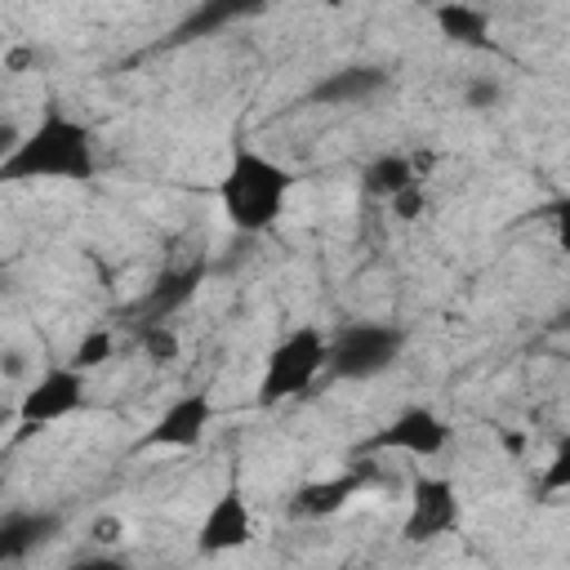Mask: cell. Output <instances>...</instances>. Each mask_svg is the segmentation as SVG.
I'll use <instances>...</instances> for the list:
<instances>
[{"label": "cell", "instance_id": "cell-2", "mask_svg": "<svg viewBox=\"0 0 570 570\" xmlns=\"http://www.w3.org/2000/svg\"><path fill=\"white\" fill-rule=\"evenodd\" d=\"M289 191H294V169L281 165L276 156L240 142L218 178V209L227 218L232 232H245V236H258V232H272L289 205Z\"/></svg>", "mask_w": 570, "mask_h": 570}, {"label": "cell", "instance_id": "cell-23", "mask_svg": "<svg viewBox=\"0 0 570 570\" xmlns=\"http://www.w3.org/2000/svg\"><path fill=\"white\" fill-rule=\"evenodd\" d=\"M494 98H499V85H468V107L472 111H485Z\"/></svg>", "mask_w": 570, "mask_h": 570}, {"label": "cell", "instance_id": "cell-4", "mask_svg": "<svg viewBox=\"0 0 570 570\" xmlns=\"http://www.w3.org/2000/svg\"><path fill=\"white\" fill-rule=\"evenodd\" d=\"M405 330L392 321H347L330 338V374L347 383H370L405 356Z\"/></svg>", "mask_w": 570, "mask_h": 570}, {"label": "cell", "instance_id": "cell-10", "mask_svg": "<svg viewBox=\"0 0 570 570\" xmlns=\"http://www.w3.org/2000/svg\"><path fill=\"white\" fill-rule=\"evenodd\" d=\"M374 468L361 463V468H347V472H334V476H316V481H303L294 494H289V517L298 521H325L334 512H343L352 499L365 494Z\"/></svg>", "mask_w": 570, "mask_h": 570}, {"label": "cell", "instance_id": "cell-16", "mask_svg": "<svg viewBox=\"0 0 570 570\" xmlns=\"http://www.w3.org/2000/svg\"><path fill=\"white\" fill-rule=\"evenodd\" d=\"M116 356V334L107 330V325H94V330H85L80 334V343H76V352H71V365L76 370H98L102 361H111Z\"/></svg>", "mask_w": 570, "mask_h": 570}, {"label": "cell", "instance_id": "cell-1", "mask_svg": "<svg viewBox=\"0 0 570 570\" xmlns=\"http://www.w3.org/2000/svg\"><path fill=\"white\" fill-rule=\"evenodd\" d=\"M98 174V134L62 102H45L40 120L0 156L4 183H89Z\"/></svg>", "mask_w": 570, "mask_h": 570}, {"label": "cell", "instance_id": "cell-9", "mask_svg": "<svg viewBox=\"0 0 570 570\" xmlns=\"http://www.w3.org/2000/svg\"><path fill=\"white\" fill-rule=\"evenodd\" d=\"M254 543V508L240 494V485H227L196 525V552L200 557H227Z\"/></svg>", "mask_w": 570, "mask_h": 570}, {"label": "cell", "instance_id": "cell-19", "mask_svg": "<svg viewBox=\"0 0 570 570\" xmlns=\"http://www.w3.org/2000/svg\"><path fill=\"white\" fill-rule=\"evenodd\" d=\"M387 209H392V214H396L401 223H414V218H419V214L428 209V187L419 183V187H410V191H401V196H396V200H392Z\"/></svg>", "mask_w": 570, "mask_h": 570}, {"label": "cell", "instance_id": "cell-13", "mask_svg": "<svg viewBox=\"0 0 570 570\" xmlns=\"http://www.w3.org/2000/svg\"><path fill=\"white\" fill-rule=\"evenodd\" d=\"M58 512H45V508H13L0 517V561H22L27 552L45 548L53 534H58Z\"/></svg>", "mask_w": 570, "mask_h": 570}, {"label": "cell", "instance_id": "cell-7", "mask_svg": "<svg viewBox=\"0 0 570 570\" xmlns=\"http://www.w3.org/2000/svg\"><path fill=\"white\" fill-rule=\"evenodd\" d=\"M454 428L445 414H436L432 405H405L401 414H392L365 445L370 450H392V454H410V459H436L445 454Z\"/></svg>", "mask_w": 570, "mask_h": 570}, {"label": "cell", "instance_id": "cell-14", "mask_svg": "<svg viewBox=\"0 0 570 570\" xmlns=\"http://www.w3.org/2000/svg\"><path fill=\"white\" fill-rule=\"evenodd\" d=\"M200 281H205V263H183V267L160 272V281L147 289V303H142V316H147V321H142V325L169 321L178 307H187V303L196 298Z\"/></svg>", "mask_w": 570, "mask_h": 570}, {"label": "cell", "instance_id": "cell-5", "mask_svg": "<svg viewBox=\"0 0 570 570\" xmlns=\"http://www.w3.org/2000/svg\"><path fill=\"white\" fill-rule=\"evenodd\" d=\"M85 401H89V374L76 370L71 361L49 365L22 387V396L13 405V423H18V432H45V428L80 414Z\"/></svg>", "mask_w": 570, "mask_h": 570}, {"label": "cell", "instance_id": "cell-22", "mask_svg": "<svg viewBox=\"0 0 570 570\" xmlns=\"http://www.w3.org/2000/svg\"><path fill=\"white\" fill-rule=\"evenodd\" d=\"M552 236H557V245L570 254V196L552 205Z\"/></svg>", "mask_w": 570, "mask_h": 570}, {"label": "cell", "instance_id": "cell-17", "mask_svg": "<svg viewBox=\"0 0 570 570\" xmlns=\"http://www.w3.org/2000/svg\"><path fill=\"white\" fill-rule=\"evenodd\" d=\"M539 494H543V499H552V494H570V432L557 441L552 459L543 463V472H539Z\"/></svg>", "mask_w": 570, "mask_h": 570}, {"label": "cell", "instance_id": "cell-18", "mask_svg": "<svg viewBox=\"0 0 570 570\" xmlns=\"http://www.w3.org/2000/svg\"><path fill=\"white\" fill-rule=\"evenodd\" d=\"M138 343H142V356H147L151 365H169V361L178 356V334H174L169 321H151V325H142Z\"/></svg>", "mask_w": 570, "mask_h": 570}, {"label": "cell", "instance_id": "cell-3", "mask_svg": "<svg viewBox=\"0 0 570 570\" xmlns=\"http://www.w3.org/2000/svg\"><path fill=\"white\" fill-rule=\"evenodd\" d=\"M321 374H330V338L321 325L303 321L267 347L263 374H258V405L272 410V405H285L294 396H307Z\"/></svg>", "mask_w": 570, "mask_h": 570}, {"label": "cell", "instance_id": "cell-15", "mask_svg": "<svg viewBox=\"0 0 570 570\" xmlns=\"http://www.w3.org/2000/svg\"><path fill=\"white\" fill-rule=\"evenodd\" d=\"M432 22H436V31L445 40H454L463 49H490L494 45L490 40V9H476V4L454 0V4H436L432 9Z\"/></svg>", "mask_w": 570, "mask_h": 570}, {"label": "cell", "instance_id": "cell-20", "mask_svg": "<svg viewBox=\"0 0 570 570\" xmlns=\"http://www.w3.org/2000/svg\"><path fill=\"white\" fill-rule=\"evenodd\" d=\"M89 539L98 543V548H116L120 539H125V521L116 517V512H107V517H94V525H89Z\"/></svg>", "mask_w": 570, "mask_h": 570}, {"label": "cell", "instance_id": "cell-12", "mask_svg": "<svg viewBox=\"0 0 570 570\" xmlns=\"http://www.w3.org/2000/svg\"><path fill=\"white\" fill-rule=\"evenodd\" d=\"M423 169H432V156H410V151H379L361 169V191L374 200H396L401 191L423 183Z\"/></svg>", "mask_w": 570, "mask_h": 570}, {"label": "cell", "instance_id": "cell-11", "mask_svg": "<svg viewBox=\"0 0 570 570\" xmlns=\"http://www.w3.org/2000/svg\"><path fill=\"white\" fill-rule=\"evenodd\" d=\"M387 85H392V76H387L383 67H374V62H347V67H338V71H325V76L316 80L312 98H316L321 107H361V102L379 98Z\"/></svg>", "mask_w": 570, "mask_h": 570}, {"label": "cell", "instance_id": "cell-8", "mask_svg": "<svg viewBox=\"0 0 570 570\" xmlns=\"http://www.w3.org/2000/svg\"><path fill=\"white\" fill-rule=\"evenodd\" d=\"M214 419H218V405H214V396L205 387L183 392V396H174L156 414V423L147 428L142 445L147 450H196L205 441V432H209Z\"/></svg>", "mask_w": 570, "mask_h": 570}, {"label": "cell", "instance_id": "cell-21", "mask_svg": "<svg viewBox=\"0 0 570 570\" xmlns=\"http://www.w3.org/2000/svg\"><path fill=\"white\" fill-rule=\"evenodd\" d=\"M67 570H129V566H125L116 552L102 548V552H85V557H76Z\"/></svg>", "mask_w": 570, "mask_h": 570}, {"label": "cell", "instance_id": "cell-6", "mask_svg": "<svg viewBox=\"0 0 570 570\" xmlns=\"http://www.w3.org/2000/svg\"><path fill=\"white\" fill-rule=\"evenodd\" d=\"M459 521H463V499H459V485L450 476L423 472V476L410 481L405 521H401V539L410 548H423V543H436V539L454 534Z\"/></svg>", "mask_w": 570, "mask_h": 570}]
</instances>
